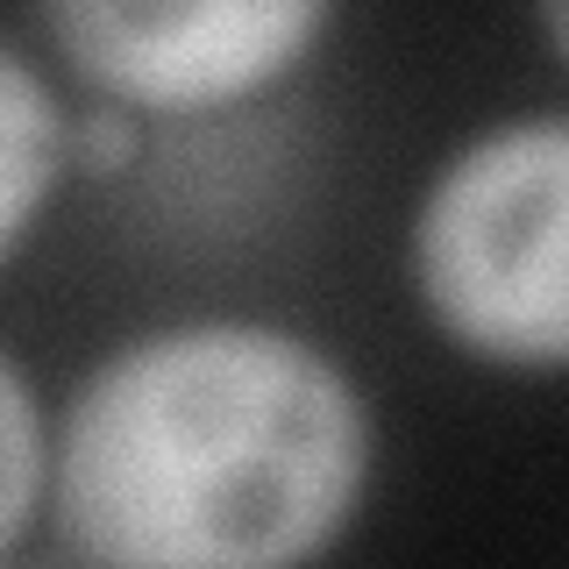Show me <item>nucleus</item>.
I'll use <instances>...</instances> for the list:
<instances>
[{
  "label": "nucleus",
  "instance_id": "0eeeda50",
  "mask_svg": "<svg viewBox=\"0 0 569 569\" xmlns=\"http://www.w3.org/2000/svg\"><path fill=\"white\" fill-rule=\"evenodd\" d=\"M541 29H548V50H562V0H541Z\"/></svg>",
  "mask_w": 569,
  "mask_h": 569
},
{
  "label": "nucleus",
  "instance_id": "39448f33",
  "mask_svg": "<svg viewBox=\"0 0 569 569\" xmlns=\"http://www.w3.org/2000/svg\"><path fill=\"white\" fill-rule=\"evenodd\" d=\"M43 485H50L43 406H36V385L22 378V363L0 349V556H14V541L43 512Z\"/></svg>",
  "mask_w": 569,
  "mask_h": 569
},
{
  "label": "nucleus",
  "instance_id": "f257e3e1",
  "mask_svg": "<svg viewBox=\"0 0 569 569\" xmlns=\"http://www.w3.org/2000/svg\"><path fill=\"white\" fill-rule=\"evenodd\" d=\"M370 485V406L271 320L136 335L71 391L58 533L114 569H278L335 548Z\"/></svg>",
  "mask_w": 569,
  "mask_h": 569
},
{
  "label": "nucleus",
  "instance_id": "f03ea898",
  "mask_svg": "<svg viewBox=\"0 0 569 569\" xmlns=\"http://www.w3.org/2000/svg\"><path fill=\"white\" fill-rule=\"evenodd\" d=\"M569 129L527 114L470 136L413 213V284L449 349L491 370L569 356Z\"/></svg>",
  "mask_w": 569,
  "mask_h": 569
},
{
  "label": "nucleus",
  "instance_id": "423d86ee",
  "mask_svg": "<svg viewBox=\"0 0 569 569\" xmlns=\"http://www.w3.org/2000/svg\"><path fill=\"white\" fill-rule=\"evenodd\" d=\"M64 150H71V171L121 178V171H136V157H142V114L121 107V100H107V107H93V114H79L64 129Z\"/></svg>",
  "mask_w": 569,
  "mask_h": 569
},
{
  "label": "nucleus",
  "instance_id": "20e7f679",
  "mask_svg": "<svg viewBox=\"0 0 569 569\" xmlns=\"http://www.w3.org/2000/svg\"><path fill=\"white\" fill-rule=\"evenodd\" d=\"M64 129L71 121H64L58 93H50V79L22 50L0 43V263L22 249L36 213L58 192V178L71 171Z\"/></svg>",
  "mask_w": 569,
  "mask_h": 569
},
{
  "label": "nucleus",
  "instance_id": "7ed1b4c3",
  "mask_svg": "<svg viewBox=\"0 0 569 569\" xmlns=\"http://www.w3.org/2000/svg\"><path fill=\"white\" fill-rule=\"evenodd\" d=\"M335 0H43L86 86L150 114L257 100L320 43Z\"/></svg>",
  "mask_w": 569,
  "mask_h": 569
}]
</instances>
